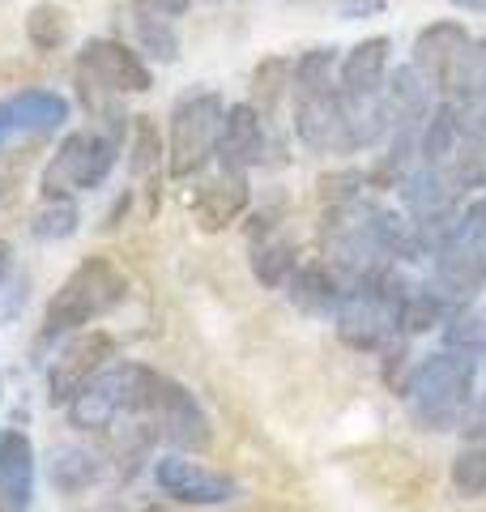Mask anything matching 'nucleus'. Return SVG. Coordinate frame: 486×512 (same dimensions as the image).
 Segmentation results:
<instances>
[{
    "instance_id": "nucleus-1",
    "label": "nucleus",
    "mask_w": 486,
    "mask_h": 512,
    "mask_svg": "<svg viewBox=\"0 0 486 512\" xmlns=\"http://www.w3.org/2000/svg\"><path fill=\"white\" fill-rule=\"evenodd\" d=\"M474 355L461 350H435V355L418 359L410 384H405V410L418 431H457L469 419V393H474Z\"/></svg>"
},
{
    "instance_id": "nucleus-2",
    "label": "nucleus",
    "mask_w": 486,
    "mask_h": 512,
    "mask_svg": "<svg viewBox=\"0 0 486 512\" xmlns=\"http://www.w3.org/2000/svg\"><path fill=\"white\" fill-rule=\"evenodd\" d=\"M124 299H128V274L124 269L111 261V256H86V261L60 282V291L47 299L43 338L90 329L94 320L116 312Z\"/></svg>"
},
{
    "instance_id": "nucleus-3",
    "label": "nucleus",
    "mask_w": 486,
    "mask_h": 512,
    "mask_svg": "<svg viewBox=\"0 0 486 512\" xmlns=\"http://www.w3.org/2000/svg\"><path fill=\"white\" fill-rule=\"evenodd\" d=\"M226 124V103L218 90H184L171 103L167 124V175L171 180H192L218 158Z\"/></svg>"
},
{
    "instance_id": "nucleus-4",
    "label": "nucleus",
    "mask_w": 486,
    "mask_h": 512,
    "mask_svg": "<svg viewBox=\"0 0 486 512\" xmlns=\"http://www.w3.org/2000/svg\"><path fill=\"white\" fill-rule=\"evenodd\" d=\"M120 146H124V137L107 133L99 124L64 133V141L56 146V154L47 158V167L39 175L43 197H77V192L103 188L107 175L120 163Z\"/></svg>"
},
{
    "instance_id": "nucleus-5",
    "label": "nucleus",
    "mask_w": 486,
    "mask_h": 512,
    "mask_svg": "<svg viewBox=\"0 0 486 512\" xmlns=\"http://www.w3.org/2000/svg\"><path fill=\"white\" fill-rule=\"evenodd\" d=\"M141 423L154 431L158 440H167L175 453H205L214 444V419L197 402V393L184 389L180 380L154 372L150 402H145Z\"/></svg>"
},
{
    "instance_id": "nucleus-6",
    "label": "nucleus",
    "mask_w": 486,
    "mask_h": 512,
    "mask_svg": "<svg viewBox=\"0 0 486 512\" xmlns=\"http://www.w3.org/2000/svg\"><path fill=\"white\" fill-rule=\"evenodd\" d=\"M116 363V338L107 329H77L69 342L60 346V355L47 367V402L69 406L86 384Z\"/></svg>"
},
{
    "instance_id": "nucleus-7",
    "label": "nucleus",
    "mask_w": 486,
    "mask_h": 512,
    "mask_svg": "<svg viewBox=\"0 0 486 512\" xmlns=\"http://www.w3.org/2000/svg\"><path fill=\"white\" fill-rule=\"evenodd\" d=\"M154 487L162 495H171L175 504H192V508H214V504H231L239 500V483L222 470H209L205 461H192V453H162L154 457Z\"/></svg>"
},
{
    "instance_id": "nucleus-8",
    "label": "nucleus",
    "mask_w": 486,
    "mask_h": 512,
    "mask_svg": "<svg viewBox=\"0 0 486 512\" xmlns=\"http://www.w3.org/2000/svg\"><path fill=\"white\" fill-rule=\"evenodd\" d=\"M333 329H337V342L359 350V355H376V350L393 346L397 333H401L397 312L388 308L376 291H367V286H359V282H350L342 308H337V316H333Z\"/></svg>"
},
{
    "instance_id": "nucleus-9",
    "label": "nucleus",
    "mask_w": 486,
    "mask_h": 512,
    "mask_svg": "<svg viewBox=\"0 0 486 512\" xmlns=\"http://www.w3.org/2000/svg\"><path fill=\"white\" fill-rule=\"evenodd\" d=\"M431 286L452 308H469L486 291V239L457 231L431 256Z\"/></svg>"
},
{
    "instance_id": "nucleus-10",
    "label": "nucleus",
    "mask_w": 486,
    "mask_h": 512,
    "mask_svg": "<svg viewBox=\"0 0 486 512\" xmlns=\"http://www.w3.org/2000/svg\"><path fill=\"white\" fill-rule=\"evenodd\" d=\"M73 73H86L90 82L107 86L111 94H120V99H124V94H145V90L154 86L150 64L141 60V52L124 47L120 39H90L77 52Z\"/></svg>"
},
{
    "instance_id": "nucleus-11",
    "label": "nucleus",
    "mask_w": 486,
    "mask_h": 512,
    "mask_svg": "<svg viewBox=\"0 0 486 512\" xmlns=\"http://www.w3.org/2000/svg\"><path fill=\"white\" fill-rule=\"evenodd\" d=\"M69 423L77 431H107L120 419H128V363H111L81 389L69 406Z\"/></svg>"
},
{
    "instance_id": "nucleus-12",
    "label": "nucleus",
    "mask_w": 486,
    "mask_h": 512,
    "mask_svg": "<svg viewBox=\"0 0 486 512\" xmlns=\"http://www.w3.org/2000/svg\"><path fill=\"white\" fill-rule=\"evenodd\" d=\"M469 39H474V35L465 30V22H452V18L431 22V26H423L414 35L410 64L423 73V82L435 90V99H444V90L452 82V69H457V60L465 56Z\"/></svg>"
},
{
    "instance_id": "nucleus-13",
    "label": "nucleus",
    "mask_w": 486,
    "mask_h": 512,
    "mask_svg": "<svg viewBox=\"0 0 486 512\" xmlns=\"http://www.w3.org/2000/svg\"><path fill=\"white\" fill-rule=\"evenodd\" d=\"M269 154H278L269 146V120L252 103H231L226 107L222 141H218V167L226 171H252L273 163Z\"/></svg>"
},
{
    "instance_id": "nucleus-14",
    "label": "nucleus",
    "mask_w": 486,
    "mask_h": 512,
    "mask_svg": "<svg viewBox=\"0 0 486 512\" xmlns=\"http://www.w3.org/2000/svg\"><path fill=\"white\" fill-rule=\"evenodd\" d=\"M69 99L56 90H22L13 99H0V150L13 137H43L69 124Z\"/></svg>"
},
{
    "instance_id": "nucleus-15",
    "label": "nucleus",
    "mask_w": 486,
    "mask_h": 512,
    "mask_svg": "<svg viewBox=\"0 0 486 512\" xmlns=\"http://www.w3.org/2000/svg\"><path fill=\"white\" fill-rule=\"evenodd\" d=\"M248 205H252L248 171L218 167V175H209V180L197 188V197H192V218H197V227L205 235H214V231L231 227L235 218L248 214Z\"/></svg>"
},
{
    "instance_id": "nucleus-16",
    "label": "nucleus",
    "mask_w": 486,
    "mask_h": 512,
    "mask_svg": "<svg viewBox=\"0 0 486 512\" xmlns=\"http://www.w3.org/2000/svg\"><path fill=\"white\" fill-rule=\"evenodd\" d=\"M295 137L312 154H350L342 94H316V99H295Z\"/></svg>"
},
{
    "instance_id": "nucleus-17",
    "label": "nucleus",
    "mask_w": 486,
    "mask_h": 512,
    "mask_svg": "<svg viewBox=\"0 0 486 512\" xmlns=\"http://www.w3.org/2000/svg\"><path fill=\"white\" fill-rule=\"evenodd\" d=\"M435 90L423 82V73L414 64L401 69L384 82V111H388V137H418V128L431 116Z\"/></svg>"
},
{
    "instance_id": "nucleus-18",
    "label": "nucleus",
    "mask_w": 486,
    "mask_h": 512,
    "mask_svg": "<svg viewBox=\"0 0 486 512\" xmlns=\"http://www.w3.org/2000/svg\"><path fill=\"white\" fill-rule=\"evenodd\" d=\"M346 291H350V278L333 261H299L286 282L290 303L307 316H337Z\"/></svg>"
},
{
    "instance_id": "nucleus-19",
    "label": "nucleus",
    "mask_w": 486,
    "mask_h": 512,
    "mask_svg": "<svg viewBox=\"0 0 486 512\" xmlns=\"http://www.w3.org/2000/svg\"><path fill=\"white\" fill-rule=\"evenodd\" d=\"M388 56H393V39H388V35L359 39L350 52H342V60H337V90L350 94V99H371V94H384Z\"/></svg>"
},
{
    "instance_id": "nucleus-20",
    "label": "nucleus",
    "mask_w": 486,
    "mask_h": 512,
    "mask_svg": "<svg viewBox=\"0 0 486 512\" xmlns=\"http://www.w3.org/2000/svg\"><path fill=\"white\" fill-rule=\"evenodd\" d=\"M35 444L22 431H0V504L26 512L35 500Z\"/></svg>"
},
{
    "instance_id": "nucleus-21",
    "label": "nucleus",
    "mask_w": 486,
    "mask_h": 512,
    "mask_svg": "<svg viewBox=\"0 0 486 512\" xmlns=\"http://www.w3.org/2000/svg\"><path fill=\"white\" fill-rule=\"evenodd\" d=\"M461 141H465V116L457 103L448 99H435L431 116L418 128V163L423 167H448L452 158L461 154Z\"/></svg>"
},
{
    "instance_id": "nucleus-22",
    "label": "nucleus",
    "mask_w": 486,
    "mask_h": 512,
    "mask_svg": "<svg viewBox=\"0 0 486 512\" xmlns=\"http://www.w3.org/2000/svg\"><path fill=\"white\" fill-rule=\"evenodd\" d=\"M103 474H107V461L81 444H60V448H52V461H47V478H52V487L64 495L90 491L94 483H103Z\"/></svg>"
},
{
    "instance_id": "nucleus-23",
    "label": "nucleus",
    "mask_w": 486,
    "mask_h": 512,
    "mask_svg": "<svg viewBox=\"0 0 486 512\" xmlns=\"http://www.w3.org/2000/svg\"><path fill=\"white\" fill-rule=\"evenodd\" d=\"M290 77H295V60L290 56H265L252 69V107L261 111L265 120H273L282 111V103H290Z\"/></svg>"
},
{
    "instance_id": "nucleus-24",
    "label": "nucleus",
    "mask_w": 486,
    "mask_h": 512,
    "mask_svg": "<svg viewBox=\"0 0 486 512\" xmlns=\"http://www.w3.org/2000/svg\"><path fill=\"white\" fill-rule=\"evenodd\" d=\"M337 47H307L295 60V77H290V103L316 99V94L337 90Z\"/></svg>"
},
{
    "instance_id": "nucleus-25",
    "label": "nucleus",
    "mask_w": 486,
    "mask_h": 512,
    "mask_svg": "<svg viewBox=\"0 0 486 512\" xmlns=\"http://www.w3.org/2000/svg\"><path fill=\"white\" fill-rule=\"evenodd\" d=\"M299 265V248L290 244L286 235H261L252 239V278L269 286V291H278V286L290 282V274H295Z\"/></svg>"
},
{
    "instance_id": "nucleus-26",
    "label": "nucleus",
    "mask_w": 486,
    "mask_h": 512,
    "mask_svg": "<svg viewBox=\"0 0 486 512\" xmlns=\"http://www.w3.org/2000/svg\"><path fill=\"white\" fill-rule=\"evenodd\" d=\"M444 99L457 103L461 111L486 103V39H469L465 56L457 60V69H452V82L444 90Z\"/></svg>"
},
{
    "instance_id": "nucleus-27",
    "label": "nucleus",
    "mask_w": 486,
    "mask_h": 512,
    "mask_svg": "<svg viewBox=\"0 0 486 512\" xmlns=\"http://www.w3.org/2000/svg\"><path fill=\"white\" fill-rule=\"evenodd\" d=\"M452 312H461V308H452V303H448L440 291H435L431 282H423V286L414 282L410 299L401 303V333H431V329H444L448 320H452Z\"/></svg>"
},
{
    "instance_id": "nucleus-28",
    "label": "nucleus",
    "mask_w": 486,
    "mask_h": 512,
    "mask_svg": "<svg viewBox=\"0 0 486 512\" xmlns=\"http://www.w3.org/2000/svg\"><path fill=\"white\" fill-rule=\"evenodd\" d=\"M133 30H137L141 52L150 56V60H158V64H175V60H180V35H175V18L133 9Z\"/></svg>"
},
{
    "instance_id": "nucleus-29",
    "label": "nucleus",
    "mask_w": 486,
    "mask_h": 512,
    "mask_svg": "<svg viewBox=\"0 0 486 512\" xmlns=\"http://www.w3.org/2000/svg\"><path fill=\"white\" fill-rule=\"evenodd\" d=\"M26 39L35 52H56V47L69 43V13L52 5V0H43V5L26 13Z\"/></svg>"
},
{
    "instance_id": "nucleus-30",
    "label": "nucleus",
    "mask_w": 486,
    "mask_h": 512,
    "mask_svg": "<svg viewBox=\"0 0 486 512\" xmlns=\"http://www.w3.org/2000/svg\"><path fill=\"white\" fill-rule=\"evenodd\" d=\"M81 227V210H77V197H43V205L35 210V218H30V231H35L39 239H69L77 235Z\"/></svg>"
},
{
    "instance_id": "nucleus-31",
    "label": "nucleus",
    "mask_w": 486,
    "mask_h": 512,
    "mask_svg": "<svg viewBox=\"0 0 486 512\" xmlns=\"http://www.w3.org/2000/svg\"><path fill=\"white\" fill-rule=\"evenodd\" d=\"M444 346L461 350V355H486V308L482 303H469V308L452 312V320L444 325Z\"/></svg>"
},
{
    "instance_id": "nucleus-32",
    "label": "nucleus",
    "mask_w": 486,
    "mask_h": 512,
    "mask_svg": "<svg viewBox=\"0 0 486 512\" xmlns=\"http://www.w3.org/2000/svg\"><path fill=\"white\" fill-rule=\"evenodd\" d=\"M448 483L461 500H482L486 495V444L474 440L469 448H461L448 466Z\"/></svg>"
},
{
    "instance_id": "nucleus-33",
    "label": "nucleus",
    "mask_w": 486,
    "mask_h": 512,
    "mask_svg": "<svg viewBox=\"0 0 486 512\" xmlns=\"http://www.w3.org/2000/svg\"><path fill=\"white\" fill-rule=\"evenodd\" d=\"M158 163H162L158 124L150 116H133V128H128V171H133V180H145Z\"/></svg>"
},
{
    "instance_id": "nucleus-34",
    "label": "nucleus",
    "mask_w": 486,
    "mask_h": 512,
    "mask_svg": "<svg viewBox=\"0 0 486 512\" xmlns=\"http://www.w3.org/2000/svg\"><path fill=\"white\" fill-rule=\"evenodd\" d=\"M363 188H367V171H354V167H342V171L320 175V201H324V210L359 201V197H363Z\"/></svg>"
},
{
    "instance_id": "nucleus-35",
    "label": "nucleus",
    "mask_w": 486,
    "mask_h": 512,
    "mask_svg": "<svg viewBox=\"0 0 486 512\" xmlns=\"http://www.w3.org/2000/svg\"><path fill=\"white\" fill-rule=\"evenodd\" d=\"M461 231L474 235V239H486V192L469 205H461Z\"/></svg>"
},
{
    "instance_id": "nucleus-36",
    "label": "nucleus",
    "mask_w": 486,
    "mask_h": 512,
    "mask_svg": "<svg viewBox=\"0 0 486 512\" xmlns=\"http://www.w3.org/2000/svg\"><path fill=\"white\" fill-rule=\"evenodd\" d=\"M337 13H342L346 22L376 18V13H384V0H337Z\"/></svg>"
},
{
    "instance_id": "nucleus-37",
    "label": "nucleus",
    "mask_w": 486,
    "mask_h": 512,
    "mask_svg": "<svg viewBox=\"0 0 486 512\" xmlns=\"http://www.w3.org/2000/svg\"><path fill=\"white\" fill-rule=\"evenodd\" d=\"M133 9L162 13V18H184V13L192 9V0H133Z\"/></svg>"
},
{
    "instance_id": "nucleus-38",
    "label": "nucleus",
    "mask_w": 486,
    "mask_h": 512,
    "mask_svg": "<svg viewBox=\"0 0 486 512\" xmlns=\"http://www.w3.org/2000/svg\"><path fill=\"white\" fill-rule=\"evenodd\" d=\"M461 431H469V436H474V440H486V393H482L478 410L469 414V419H465V427H461Z\"/></svg>"
},
{
    "instance_id": "nucleus-39",
    "label": "nucleus",
    "mask_w": 486,
    "mask_h": 512,
    "mask_svg": "<svg viewBox=\"0 0 486 512\" xmlns=\"http://www.w3.org/2000/svg\"><path fill=\"white\" fill-rule=\"evenodd\" d=\"M120 214H128V192H124V197L116 201V210L107 214V222H103V227H116V222H120Z\"/></svg>"
},
{
    "instance_id": "nucleus-40",
    "label": "nucleus",
    "mask_w": 486,
    "mask_h": 512,
    "mask_svg": "<svg viewBox=\"0 0 486 512\" xmlns=\"http://www.w3.org/2000/svg\"><path fill=\"white\" fill-rule=\"evenodd\" d=\"M457 9H465V13H486V0H452Z\"/></svg>"
},
{
    "instance_id": "nucleus-41",
    "label": "nucleus",
    "mask_w": 486,
    "mask_h": 512,
    "mask_svg": "<svg viewBox=\"0 0 486 512\" xmlns=\"http://www.w3.org/2000/svg\"><path fill=\"white\" fill-rule=\"evenodd\" d=\"M9 274V244H0V282H5Z\"/></svg>"
},
{
    "instance_id": "nucleus-42",
    "label": "nucleus",
    "mask_w": 486,
    "mask_h": 512,
    "mask_svg": "<svg viewBox=\"0 0 486 512\" xmlns=\"http://www.w3.org/2000/svg\"><path fill=\"white\" fill-rule=\"evenodd\" d=\"M0 197H5V180H0Z\"/></svg>"
}]
</instances>
